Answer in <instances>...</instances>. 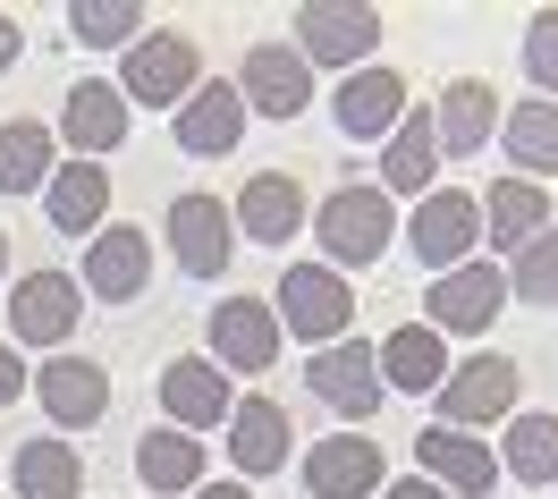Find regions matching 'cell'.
<instances>
[{
  "label": "cell",
  "mask_w": 558,
  "mask_h": 499,
  "mask_svg": "<svg viewBox=\"0 0 558 499\" xmlns=\"http://www.w3.org/2000/svg\"><path fill=\"white\" fill-rule=\"evenodd\" d=\"M314 238H322V263L348 280V271H364V263H381L398 246V204L373 179H348L314 204Z\"/></svg>",
  "instance_id": "obj_1"
},
{
  "label": "cell",
  "mask_w": 558,
  "mask_h": 499,
  "mask_svg": "<svg viewBox=\"0 0 558 499\" xmlns=\"http://www.w3.org/2000/svg\"><path fill=\"white\" fill-rule=\"evenodd\" d=\"M195 85H204V42L186 35V26H144V35L119 51V102L178 110Z\"/></svg>",
  "instance_id": "obj_2"
},
{
  "label": "cell",
  "mask_w": 558,
  "mask_h": 499,
  "mask_svg": "<svg viewBox=\"0 0 558 499\" xmlns=\"http://www.w3.org/2000/svg\"><path fill=\"white\" fill-rule=\"evenodd\" d=\"M271 314H279V339H305V356H314V348H339L355 330V288L330 263H288L271 288Z\"/></svg>",
  "instance_id": "obj_3"
},
{
  "label": "cell",
  "mask_w": 558,
  "mask_h": 499,
  "mask_svg": "<svg viewBox=\"0 0 558 499\" xmlns=\"http://www.w3.org/2000/svg\"><path fill=\"white\" fill-rule=\"evenodd\" d=\"M432 398H440V415H432V424H449V431H474V440H483L490 424H508V415H517V398H524V373H517V356L483 348V356L449 364V381H440Z\"/></svg>",
  "instance_id": "obj_4"
},
{
  "label": "cell",
  "mask_w": 558,
  "mask_h": 499,
  "mask_svg": "<svg viewBox=\"0 0 558 499\" xmlns=\"http://www.w3.org/2000/svg\"><path fill=\"white\" fill-rule=\"evenodd\" d=\"M398 238H407V254L432 263V280H440V271H457V263H474V246H483V195L432 186L415 212L398 220Z\"/></svg>",
  "instance_id": "obj_5"
},
{
  "label": "cell",
  "mask_w": 558,
  "mask_h": 499,
  "mask_svg": "<svg viewBox=\"0 0 558 499\" xmlns=\"http://www.w3.org/2000/svg\"><path fill=\"white\" fill-rule=\"evenodd\" d=\"M76 321H85V288L76 271H26V280H9V348H43V356H60L76 339Z\"/></svg>",
  "instance_id": "obj_6"
},
{
  "label": "cell",
  "mask_w": 558,
  "mask_h": 499,
  "mask_svg": "<svg viewBox=\"0 0 558 499\" xmlns=\"http://www.w3.org/2000/svg\"><path fill=\"white\" fill-rule=\"evenodd\" d=\"M296 60L305 69H373V42H381V9H364V0H305L296 9Z\"/></svg>",
  "instance_id": "obj_7"
},
{
  "label": "cell",
  "mask_w": 558,
  "mask_h": 499,
  "mask_svg": "<svg viewBox=\"0 0 558 499\" xmlns=\"http://www.w3.org/2000/svg\"><path fill=\"white\" fill-rule=\"evenodd\" d=\"M161 238H170V254H178V271H186V280H220V271L238 263V220H229V204L204 195V186L170 195Z\"/></svg>",
  "instance_id": "obj_8"
},
{
  "label": "cell",
  "mask_w": 558,
  "mask_h": 499,
  "mask_svg": "<svg viewBox=\"0 0 558 499\" xmlns=\"http://www.w3.org/2000/svg\"><path fill=\"white\" fill-rule=\"evenodd\" d=\"M499 305H508V271L499 263H457V271H440V280L423 288V330H440V339H483L490 321H499Z\"/></svg>",
  "instance_id": "obj_9"
},
{
  "label": "cell",
  "mask_w": 558,
  "mask_h": 499,
  "mask_svg": "<svg viewBox=\"0 0 558 499\" xmlns=\"http://www.w3.org/2000/svg\"><path fill=\"white\" fill-rule=\"evenodd\" d=\"M76 288H85L94 305H136L144 288H153V238H144L136 220H102V229L85 238Z\"/></svg>",
  "instance_id": "obj_10"
},
{
  "label": "cell",
  "mask_w": 558,
  "mask_h": 499,
  "mask_svg": "<svg viewBox=\"0 0 558 499\" xmlns=\"http://www.w3.org/2000/svg\"><path fill=\"white\" fill-rule=\"evenodd\" d=\"M305 390L330 406V415H348V431L355 424H373L381 415V356H373V339H339V348H314L305 356Z\"/></svg>",
  "instance_id": "obj_11"
},
{
  "label": "cell",
  "mask_w": 558,
  "mask_h": 499,
  "mask_svg": "<svg viewBox=\"0 0 558 499\" xmlns=\"http://www.w3.org/2000/svg\"><path fill=\"white\" fill-rule=\"evenodd\" d=\"M220 431H229V465H238L245 491L296 465V424H288V406H279V398H238Z\"/></svg>",
  "instance_id": "obj_12"
},
{
  "label": "cell",
  "mask_w": 558,
  "mask_h": 499,
  "mask_svg": "<svg viewBox=\"0 0 558 499\" xmlns=\"http://www.w3.org/2000/svg\"><path fill=\"white\" fill-rule=\"evenodd\" d=\"M229 85H238L245 119H305L314 110V69L296 60V42H254Z\"/></svg>",
  "instance_id": "obj_13"
},
{
  "label": "cell",
  "mask_w": 558,
  "mask_h": 499,
  "mask_svg": "<svg viewBox=\"0 0 558 499\" xmlns=\"http://www.w3.org/2000/svg\"><path fill=\"white\" fill-rule=\"evenodd\" d=\"M279 348H288V339H279L271 296H220V305H211V364H220V373H245V381H254V373L279 364Z\"/></svg>",
  "instance_id": "obj_14"
},
{
  "label": "cell",
  "mask_w": 558,
  "mask_h": 499,
  "mask_svg": "<svg viewBox=\"0 0 558 499\" xmlns=\"http://www.w3.org/2000/svg\"><path fill=\"white\" fill-rule=\"evenodd\" d=\"M229 220H238L245 246H288V238L314 220V195H305V179H296V170H254V179L238 186Z\"/></svg>",
  "instance_id": "obj_15"
},
{
  "label": "cell",
  "mask_w": 558,
  "mask_h": 499,
  "mask_svg": "<svg viewBox=\"0 0 558 499\" xmlns=\"http://www.w3.org/2000/svg\"><path fill=\"white\" fill-rule=\"evenodd\" d=\"M407 76L398 69H355V76H339V94H330V119H339V136L348 144H389L398 136V119H407Z\"/></svg>",
  "instance_id": "obj_16"
},
{
  "label": "cell",
  "mask_w": 558,
  "mask_h": 499,
  "mask_svg": "<svg viewBox=\"0 0 558 499\" xmlns=\"http://www.w3.org/2000/svg\"><path fill=\"white\" fill-rule=\"evenodd\" d=\"M415 465H423V483H432V491H449V499H490V491H499V458H490L474 431L423 424L415 431Z\"/></svg>",
  "instance_id": "obj_17"
},
{
  "label": "cell",
  "mask_w": 558,
  "mask_h": 499,
  "mask_svg": "<svg viewBox=\"0 0 558 499\" xmlns=\"http://www.w3.org/2000/svg\"><path fill=\"white\" fill-rule=\"evenodd\" d=\"M51 136L69 144L76 161L119 153V144H128V102H119V85H110V76H76L69 102H60V119H51Z\"/></svg>",
  "instance_id": "obj_18"
},
{
  "label": "cell",
  "mask_w": 558,
  "mask_h": 499,
  "mask_svg": "<svg viewBox=\"0 0 558 499\" xmlns=\"http://www.w3.org/2000/svg\"><path fill=\"white\" fill-rule=\"evenodd\" d=\"M170 127H178V153H195V161H229V153L245 144V102H238V85H229V76H204V85L170 110Z\"/></svg>",
  "instance_id": "obj_19"
},
{
  "label": "cell",
  "mask_w": 558,
  "mask_h": 499,
  "mask_svg": "<svg viewBox=\"0 0 558 499\" xmlns=\"http://www.w3.org/2000/svg\"><path fill=\"white\" fill-rule=\"evenodd\" d=\"M296 474H305V499H373L389 483V474H381V440H364V431H330V440H314Z\"/></svg>",
  "instance_id": "obj_20"
},
{
  "label": "cell",
  "mask_w": 558,
  "mask_h": 499,
  "mask_svg": "<svg viewBox=\"0 0 558 499\" xmlns=\"http://www.w3.org/2000/svg\"><path fill=\"white\" fill-rule=\"evenodd\" d=\"M229 406H238V390H229V373L211 356H170L161 364V424L204 440L211 424H229Z\"/></svg>",
  "instance_id": "obj_21"
},
{
  "label": "cell",
  "mask_w": 558,
  "mask_h": 499,
  "mask_svg": "<svg viewBox=\"0 0 558 499\" xmlns=\"http://www.w3.org/2000/svg\"><path fill=\"white\" fill-rule=\"evenodd\" d=\"M26 390L43 398V415H51L60 431H85V424L110 415V373L85 364V356H43V373L26 381Z\"/></svg>",
  "instance_id": "obj_22"
},
{
  "label": "cell",
  "mask_w": 558,
  "mask_h": 499,
  "mask_svg": "<svg viewBox=\"0 0 558 499\" xmlns=\"http://www.w3.org/2000/svg\"><path fill=\"white\" fill-rule=\"evenodd\" d=\"M432 136H440V161H474L499 136V85L490 76H457L449 94L432 102Z\"/></svg>",
  "instance_id": "obj_23"
},
{
  "label": "cell",
  "mask_w": 558,
  "mask_h": 499,
  "mask_svg": "<svg viewBox=\"0 0 558 499\" xmlns=\"http://www.w3.org/2000/svg\"><path fill=\"white\" fill-rule=\"evenodd\" d=\"M373 356H381V390L432 398L440 381H449V339H440V330H423V321H398Z\"/></svg>",
  "instance_id": "obj_24"
},
{
  "label": "cell",
  "mask_w": 558,
  "mask_h": 499,
  "mask_svg": "<svg viewBox=\"0 0 558 499\" xmlns=\"http://www.w3.org/2000/svg\"><path fill=\"white\" fill-rule=\"evenodd\" d=\"M440 186V136H432V110H407L398 119V136L381 144V195L398 204V195H432Z\"/></svg>",
  "instance_id": "obj_25"
},
{
  "label": "cell",
  "mask_w": 558,
  "mask_h": 499,
  "mask_svg": "<svg viewBox=\"0 0 558 499\" xmlns=\"http://www.w3.org/2000/svg\"><path fill=\"white\" fill-rule=\"evenodd\" d=\"M43 212H51L60 238H94L102 212H110V170H102V161H60L51 186H43Z\"/></svg>",
  "instance_id": "obj_26"
},
{
  "label": "cell",
  "mask_w": 558,
  "mask_h": 499,
  "mask_svg": "<svg viewBox=\"0 0 558 499\" xmlns=\"http://www.w3.org/2000/svg\"><path fill=\"white\" fill-rule=\"evenodd\" d=\"M542 229H550V186H533V179H490V195H483V246L517 254V246H533Z\"/></svg>",
  "instance_id": "obj_27"
},
{
  "label": "cell",
  "mask_w": 558,
  "mask_h": 499,
  "mask_svg": "<svg viewBox=\"0 0 558 499\" xmlns=\"http://www.w3.org/2000/svg\"><path fill=\"white\" fill-rule=\"evenodd\" d=\"M499 144H508V179H558V102L524 94L517 110H499Z\"/></svg>",
  "instance_id": "obj_28"
},
{
  "label": "cell",
  "mask_w": 558,
  "mask_h": 499,
  "mask_svg": "<svg viewBox=\"0 0 558 499\" xmlns=\"http://www.w3.org/2000/svg\"><path fill=\"white\" fill-rule=\"evenodd\" d=\"M204 440H195V431H178V424H153L136 440V474H144V491H204Z\"/></svg>",
  "instance_id": "obj_29"
},
{
  "label": "cell",
  "mask_w": 558,
  "mask_h": 499,
  "mask_svg": "<svg viewBox=\"0 0 558 499\" xmlns=\"http://www.w3.org/2000/svg\"><path fill=\"white\" fill-rule=\"evenodd\" d=\"M60 170V136L43 119H0V195H43Z\"/></svg>",
  "instance_id": "obj_30"
},
{
  "label": "cell",
  "mask_w": 558,
  "mask_h": 499,
  "mask_svg": "<svg viewBox=\"0 0 558 499\" xmlns=\"http://www.w3.org/2000/svg\"><path fill=\"white\" fill-rule=\"evenodd\" d=\"M9 483H17V499H85V458H76L69 440H26L17 458H9Z\"/></svg>",
  "instance_id": "obj_31"
},
{
  "label": "cell",
  "mask_w": 558,
  "mask_h": 499,
  "mask_svg": "<svg viewBox=\"0 0 558 499\" xmlns=\"http://www.w3.org/2000/svg\"><path fill=\"white\" fill-rule=\"evenodd\" d=\"M499 474H517V483H558V415H508V431H499Z\"/></svg>",
  "instance_id": "obj_32"
},
{
  "label": "cell",
  "mask_w": 558,
  "mask_h": 499,
  "mask_svg": "<svg viewBox=\"0 0 558 499\" xmlns=\"http://www.w3.org/2000/svg\"><path fill=\"white\" fill-rule=\"evenodd\" d=\"M499 271H508V296H517V305H558V220L533 246H517Z\"/></svg>",
  "instance_id": "obj_33"
},
{
  "label": "cell",
  "mask_w": 558,
  "mask_h": 499,
  "mask_svg": "<svg viewBox=\"0 0 558 499\" xmlns=\"http://www.w3.org/2000/svg\"><path fill=\"white\" fill-rule=\"evenodd\" d=\"M69 35L94 42V51H110V42L128 51V42L144 35V9L136 0H69Z\"/></svg>",
  "instance_id": "obj_34"
},
{
  "label": "cell",
  "mask_w": 558,
  "mask_h": 499,
  "mask_svg": "<svg viewBox=\"0 0 558 499\" xmlns=\"http://www.w3.org/2000/svg\"><path fill=\"white\" fill-rule=\"evenodd\" d=\"M524 76H533V102H558V9H533L524 26Z\"/></svg>",
  "instance_id": "obj_35"
},
{
  "label": "cell",
  "mask_w": 558,
  "mask_h": 499,
  "mask_svg": "<svg viewBox=\"0 0 558 499\" xmlns=\"http://www.w3.org/2000/svg\"><path fill=\"white\" fill-rule=\"evenodd\" d=\"M26 381H35V373H26V364H17V348L0 339V406H17V398H26Z\"/></svg>",
  "instance_id": "obj_36"
},
{
  "label": "cell",
  "mask_w": 558,
  "mask_h": 499,
  "mask_svg": "<svg viewBox=\"0 0 558 499\" xmlns=\"http://www.w3.org/2000/svg\"><path fill=\"white\" fill-rule=\"evenodd\" d=\"M381 499H449V491H432L423 474H407V483H381Z\"/></svg>",
  "instance_id": "obj_37"
},
{
  "label": "cell",
  "mask_w": 558,
  "mask_h": 499,
  "mask_svg": "<svg viewBox=\"0 0 558 499\" xmlns=\"http://www.w3.org/2000/svg\"><path fill=\"white\" fill-rule=\"evenodd\" d=\"M17 51H26V42H17V17H0V76L17 69Z\"/></svg>",
  "instance_id": "obj_38"
},
{
  "label": "cell",
  "mask_w": 558,
  "mask_h": 499,
  "mask_svg": "<svg viewBox=\"0 0 558 499\" xmlns=\"http://www.w3.org/2000/svg\"><path fill=\"white\" fill-rule=\"evenodd\" d=\"M195 499H254V491H245L238 474H229V483H204V491H195Z\"/></svg>",
  "instance_id": "obj_39"
},
{
  "label": "cell",
  "mask_w": 558,
  "mask_h": 499,
  "mask_svg": "<svg viewBox=\"0 0 558 499\" xmlns=\"http://www.w3.org/2000/svg\"><path fill=\"white\" fill-rule=\"evenodd\" d=\"M0 288H9V229H0Z\"/></svg>",
  "instance_id": "obj_40"
}]
</instances>
